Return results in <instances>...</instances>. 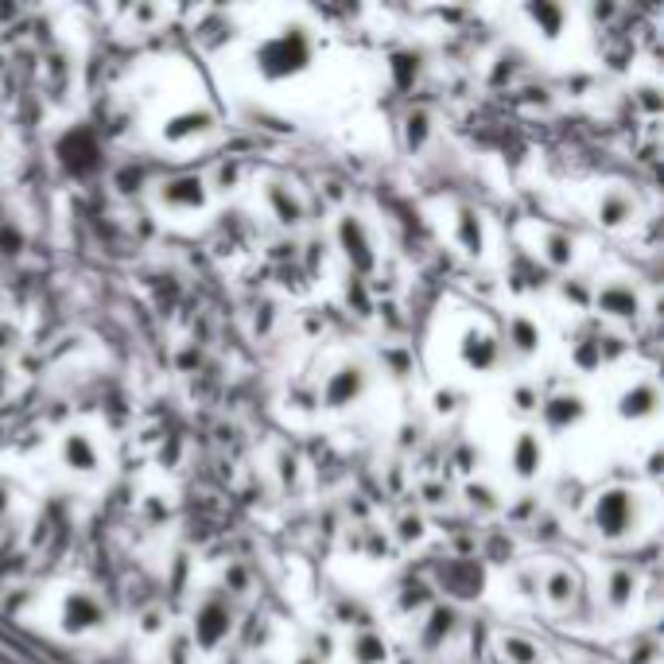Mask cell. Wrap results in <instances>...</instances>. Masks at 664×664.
I'll return each instance as SVG.
<instances>
[{
	"mask_svg": "<svg viewBox=\"0 0 664 664\" xmlns=\"http://www.w3.org/2000/svg\"><path fill=\"white\" fill-rule=\"evenodd\" d=\"M590 529L598 540L622 544L642 529V498L629 486H606L590 498Z\"/></svg>",
	"mask_w": 664,
	"mask_h": 664,
	"instance_id": "1",
	"label": "cell"
},
{
	"mask_svg": "<svg viewBox=\"0 0 664 664\" xmlns=\"http://www.w3.org/2000/svg\"><path fill=\"white\" fill-rule=\"evenodd\" d=\"M237 626V611L222 590H206L191 614V642L198 653H218Z\"/></svg>",
	"mask_w": 664,
	"mask_h": 664,
	"instance_id": "2",
	"label": "cell"
},
{
	"mask_svg": "<svg viewBox=\"0 0 664 664\" xmlns=\"http://www.w3.org/2000/svg\"><path fill=\"white\" fill-rule=\"evenodd\" d=\"M334 245H339V253L346 257V265L354 272L370 276V272L378 268V237H373L370 222H365L362 214L346 211L334 218Z\"/></svg>",
	"mask_w": 664,
	"mask_h": 664,
	"instance_id": "3",
	"label": "cell"
},
{
	"mask_svg": "<svg viewBox=\"0 0 664 664\" xmlns=\"http://www.w3.org/2000/svg\"><path fill=\"white\" fill-rule=\"evenodd\" d=\"M365 393H370V370H365L362 362H342L326 373V385H323L319 404H323L326 412H346V408L362 404Z\"/></svg>",
	"mask_w": 664,
	"mask_h": 664,
	"instance_id": "4",
	"label": "cell"
},
{
	"mask_svg": "<svg viewBox=\"0 0 664 664\" xmlns=\"http://www.w3.org/2000/svg\"><path fill=\"white\" fill-rule=\"evenodd\" d=\"M156 206L167 214H206L211 183H206V175H172L156 187Z\"/></svg>",
	"mask_w": 664,
	"mask_h": 664,
	"instance_id": "5",
	"label": "cell"
},
{
	"mask_svg": "<svg viewBox=\"0 0 664 664\" xmlns=\"http://www.w3.org/2000/svg\"><path fill=\"white\" fill-rule=\"evenodd\" d=\"M506 358L501 334L490 323H470L459 339V365L467 373H494Z\"/></svg>",
	"mask_w": 664,
	"mask_h": 664,
	"instance_id": "6",
	"label": "cell"
},
{
	"mask_svg": "<svg viewBox=\"0 0 664 664\" xmlns=\"http://www.w3.org/2000/svg\"><path fill=\"white\" fill-rule=\"evenodd\" d=\"M106 622H109V611L94 590H67V595H62V606H59L62 634H70V637L98 634Z\"/></svg>",
	"mask_w": 664,
	"mask_h": 664,
	"instance_id": "7",
	"label": "cell"
},
{
	"mask_svg": "<svg viewBox=\"0 0 664 664\" xmlns=\"http://www.w3.org/2000/svg\"><path fill=\"white\" fill-rule=\"evenodd\" d=\"M590 307L603 319H614V323H634L642 315V292H637L629 280H606L590 292Z\"/></svg>",
	"mask_w": 664,
	"mask_h": 664,
	"instance_id": "8",
	"label": "cell"
},
{
	"mask_svg": "<svg viewBox=\"0 0 664 664\" xmlns=\"http://www.w3.org/2000/svg\"><path fill=\"white\" fill-rule=\"evenodd\" d=\"M544 462H548V443H544V431L521 428L509 443V475L517 482H536L544 475Z\"/></svg>",
	"mask_w": 664,
	"mask_h": 664,
	"instance_id": "9",
	"label": "cell"
},
{
	"mask_svg": "<svg viewBox=\"0 0 664 664\" xmlns=\"http://www.w3.org/2000/svg\"><path fill=\"white\" fill-rule=\"evenodd\" d=\"M59 462L67 475L75 478H94L101 470V447L98 439L86 428H70L67 436L59 439Z\"/></svg>",
	"mask_w": 664,
	"mask_h": 664,
	"instance_id": "10",
	"label": "cell"
},
{
	"mask_svg": "<svg viewBox=\"0 0 664 664\" xmlns=\"http://www.w3.org/2000/svg\"><path fill=\"white\" fill-rule=\"evenodd\" d=\"M451 242L475 261H482L490 253V226H486V214L478 206H455Z\"/></svg>",
	"mask_w": 664,
	"mask_h": 664,
	"instance_id": "11",
	"label": "cell"
},
{
	"mask_svg": "<svg viewBox=\"0 0 664 664\" xmlns=\"http://www.w3.org/2000/svg\"><path fill=\"white\" fill-rule=\"evenodd\" d=\"M544 346V326L536 323L529 311H514L506 323V334H501V350L514 354L517 362H529V358L540 354Z\"/></svg>",
	"mask_w": 664,
	"mask_h": 664,
	"instance_id": "12",
	"label": "cell"
},
{
	"mask_svg": "<svg viewBox=\"0 0 664 664\" xmlns=\"http://www.w3.org/2000/svg\"><path fill=\"white\" fill-rule=\"evenodd\" d=\"M265 206H268L272 222L284 230H300L303 218H307V203H303V195L284 179L265 183Z\"/></svg>",
	"mask_w": 664,
	"mask_h": 664,
	"instance_id": "13",
	"label": "cell"
},
{
	"mask_svg": "<svg viewBox=\"0 0 664 664\" xmlns=\"http://www.w3.org/2000/svg\"><path fill=\"white\" fill-rule=\"evenodd\" d=\"M455 634H459V611L439 603V606H428V611H423V622H420V629H416V642H420L423 653H439V650H447V642H451Z\"/></svg>",
	"mask_w": 664,
	"mask_h": 664,
	"instance_id": "14",
	"label": "cell"
},
{
	"mask_svg": "<svg viewBox=\"0 0 664 664\" xmlns=\"http://www.w3.org/2000/svg\"><path fill=\"white\" fill-rule=\"evenodd\" d=\"M637 214H642V206H637V198L626 187L603 191L595 203V222L603 230H629L637 222Z\"/></svg>",
	"mask_w": 664,
	"mask_h": 664,
	"instance_id": "15",
	"label": "cell"
},
{
	"mask_svg": "<svg viewBox=\"0 0 664 664\" xmlns=\"http://www.w3.org/2000/svg\"><path fill=\"white\" fill-rule=\"evenodd\" d=\"M540 416H544V428L548 431H572V428H579L583 416H587V397L564 389V393L540 400Z\"/></svg>",
	"mask_w": 664,
	"mask_h": 664,
	"instance_id": "16",
	"label": "cell"
},
{
	"mask_svg": "<svg viewBox=\"0 0 664 664\" xmlns=\"http://www.w3.org/2000/svg\"><path fill=\"white\" fill-rule=\"evenodd\" d=\"M261 62H265V75L268 78L292 75V70H300L303 62H307V39H303V36H280V39H272V43L265 47V55H261Z\"/></svg>",
	"mask_w": 664,
	"mask_h": 664,
	"instance_id": "17",
	"label": "cell"
},
{
	"mask_svg": "<svg viewBox=\"0 0 664 664\" xmlns=\"http://www.w3.org/2000/svg\"><path fill=\"white\" fill-rule=\"evenodd\" d=\"M533 253L548 268L567 272V268H575V261H579V242H575L572 234H564V230H540V234H536Z\"/></svg>",
	"mask_w": 664,
	"mask_h": 664,
	"instance_id": "18",
	"label": "cell"
},
{
	"mask_svg": "<svg viewBox=\"0 0 664 664\" xmlns=\"http://www.w3.org/2000/svg\"><path fill=\"white\" fill-rule=\"evenodd\" d=\"M661 412V389L653 385V381H634V385L626 389V393L618 397V416L629 423H642V420H653V416Z\"/></svg>",
	"mask_w": 664,
	"mask_h": 664,
	"instance_id": "19",
	"label": "cell"
},
{
	"mask_svg": "<svg viewBox=\"0 0 664 664\" xmlns=\"http://www.w3.org/2000/svg\"><path fill=\"white\" fill-rule=\"evenodd\" d=\"M637 590H642V579L629 567H611L603 579V603L611 614H626L629 606L637 603Z\"/></svg>",
	"mask_w": 664,
	"mask_h": 664,
	"instance_id": "20",
	"label": "cell"
},
{
	"mask_svg": "<svg viewBox=\"0 0 664 664\" xmlns=\"http://www.w3.org/2000/svg\"><path fill=\"white\" fill-rule=\"evenodd\" d=\"M540 595L551 611H564V606H572L575 595H579V579H575V572H567V567H551L540 579Z\"/></svg>",
	"mask_w": 664,
	"mask_h": 664,
	"instance_id": "21",
	"label": "cell"
},
{
	"mask_svg": "<svg viewBox=\"0 0 664 664\" xmlns=\"http://www.w3.org/2000/svg\"><path fill=\"white\" fill-rule=\"evenodd\" d=\"M346 657L350 664H389V642L378 629H358L346 642Z\"/></svg>",
	"mask_w": 664,
	"mask_h": 664,
	"instance_id": "22",
	"label": "cell"
},
{
	"mask_svg": "<svg viewBox=\"0 0 664 664\" xmlns=\"http://www.w3.org/2000/svg\"><path fill=\"white\" fill-rule=\"evenodd\" d=\"M211 129H214V114H206V109H187L183 117H172V125L164 129V136L172 144H187V140L206 136Z\"/></svg>",
	"mask_w": 664,
	"mask_h": 664,
	"instance_id": "23",
	"label": "cell"
},
{
	"mask_svg": "<svg viewBox=\"0 0 664 664\" xmlns=\"http://www.w3.org/2000/svg\"><path fill=\"white\" fill-rule=\"evenodd\" d=\"M400 133H404V148L412 152V156H420L431 144V136H436V117H431L428 109H408Z\"/></svg>",
	"mask_w": 664,
	"mask_h": 664,
	"instance_id": "24",
	"label": "cell"
},
{
	"mask_svg": "<svg viewBox=\"0 0 664 664\" xmlns=\"http://www.w3.org/2000/svg\"><path fill=\"white\" fill-rule=\"evenodd\" d=\"M498 657L506 664H544V645L525 634H501Z\"/></svg>",
	"mask_w": 664,
	"mask_h": 664,
	"instance_id": "25",
	"label": "cell"
},
{
	"mask_svg": "<svg viewBox=\"0 0 664 664\" xmlns=\"http://www.w3.org/2000/svg\"><path fill=\"white\" fill-rule=\"evenodd\" d=\"M250 587H253V575H250V567L245 564H230L226 567V575H222V595H250Z\"/></svg>",
	"mask_w": 664,
	"mask_h": 664,
	"instance_id": "26",
	"label": "cell"
},
{
	"mask_svg": "<svg viewBox=\"0 0 664 664\" xmlns=\"http://www.w3.org/2000/svg\"><path fill=\"white\" fill-rule=\"evenodd\" d=\"M167 626H172V622H167L164 606H148V611L140 614V622H136V634L140 637H164Z\"/></svg>",
	"mask_w": 664,
	"mask_h": 664,
	"instance_id": "27",
	"label": "cell"
},
{
	"mask_svg": "<svg viewBox=\"0 0 664 664\" xmlns=\"http://www.w3.org/2000/svg\"><path fill=\"white\" fill-rule=\"evenodd\" d=\"M423 533H428V521H423L420 514H404L397 521V540L400 544H420Z\"/></svg>",
	"mask_w": 664,
	"mask_h": 664,
	"instance_id": "28",
	"label": "cell"
},
{
	"mask_svg": "<svg viewBox=\"0 0 664 664\" xmlns=\"http://www.w3.org/2000/svg\"><path fill=\"white\" fill-rule=\"evenodd\" d=\"M509 404H514L517 416H533L540 412V393H536L533 385H517L514 393H509Z\"/></svg>",
	"mask_w": 664,
	"mask_h": 664,
	"instance_id": "29",
	"label": "cell"
},
{
	"mask_svg": "<svg viewBox=\"0 0 664 664\" xmlns=\"http://www.w3.org/2000/svg\"><path fill=\"white\" fill-rule=\"evenodd\" d=\"M575 365H579V370H595V365H603V342L579 339V346H575Z\"/></svg>",
	"mask_w": 664,
	"mask_h": 664,
	"instance_id": "30",
	"label": "cell"
},
{
	"mask_svg": "<svg viewBox=\"0 0 664 664\" xmlns=\"http://www.w3.org/2000/svg\"><path fill=\"white\" fill-rule=\"evenodd\" d=\"M467 506H470V509H478V514H494V509H498V498H494L490 486L470 482V486H467Z\"/></svg>",
	"mask_w": 664,
	"mask_h": 664,
	"instance_id": "31",
	"label": "cell"
},
{
	"mask_svg": "<svg viewBox=\"0 0 664 664\" xmlns=\"http://www.w3.org/2000/svg\"><path fill=\"white\" fill-rule=\"evenodd\" d=\"M206 183H211V191L234 187V183H242V164H222L218 172H214V179H206Z\"/></svg>",
	"mask_w": 664,
	"mask_h": 664,
	"instance_id": "32",
	"label": "cell"
},
{
	"mask_svg": "<svg viewBox=\"0 0 664 664\" xmlns=\"http://www.w3.org/2000/svg\"><path fill=\"white\" fill-rule=\"evenodd\" d=\"M634 101H642V109L650 117H657L661 114V98H657V90H653V86H645V90H637L634 94Z\"/></svg>",
	"mask_w": 664,
	"mask_h": 664,
	"instance_id": "33",
	"label": "cell"
},
{
	"mask_svg": "<svg viewBox=\"0 0 664 664\" xmlns=\"http://www.w3.org/2000/svg\"><path fill=\"white\" fill-rule=\"evenodd\" d=\"M272 319H276V307L272 303H257V334L272 331Z\"/></svg>",
	"mask_w": 664,
	"mask_h": 664,
	"instance_id": "34",
	"label": "cell"
},
{
	"mask_svg": "<svg viewBox=\"0 0 664 664\" xmlns=\"http://www.w3.org/2000/svg\"><path fill=\"white\" fill-rule=\"evenodd\" d=\"M16 346V331L8 323H0V350H12Z\"/></svg>",
	"mask_w": 664,
	"mask_h": 664,
	"instance_id": "35",
	"label": "cell"
},
{
	"mask_svg": "<svg viewBox=\"0 0 664 664\" xmlns=\"http://www.w3.org/2000/svg\"><path fill=\"white\" fill-rule=\"evenodd\" d=\"M12 501H16V494H12V490H4V486H0V517H4L8 509H12Z\"/></svg>",
	"mask_w": 664,
	"mask_h": 664,
	"instance_id": "36",
	"label": "cell"
},
{
	"mask_svg": "<svg viewBox=\"0 0 664 664\" xmlns=\"http://www.w3.org/2000/svg\"><path fill=\"white\" fill-rule=\"evenodd\" d=\"M295 664H323V661H319V657H311V653H303V657L295 661Z\"/></svg>",
	"mask_w": 664,
	"mask_h": 664,
	"instance_id": "37",
	"label": "cell"
},
{
	"mask_svg": "<svg viewBox=\"0 0 664 664\" xmlns=\"http://www.w3.org/2000/svg\"><path fill=\"white\" fill-rule=\"evenodd\" d=\"M0 148H4V129H0Z\"/></svg>",
	"mask_w": 664,
	"mask_h": 664,
	"instance_id": "38",
	"label": "cell"
}]
</instances>
